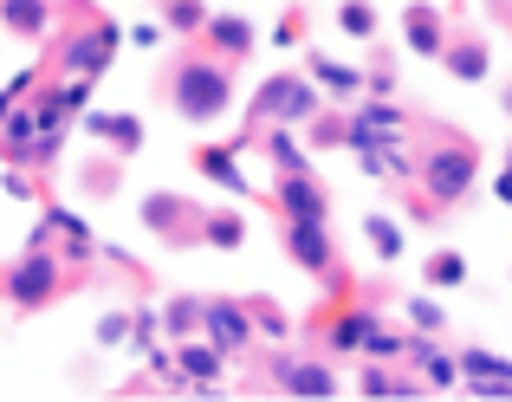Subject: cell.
Returning <instances> with one entry per match:
<instances>
[{"label":"cell","instance_id":"obj_16","mask_svg":"<svg viewBox=\"0 0 512 402\" xmlns=\"http://www.w3.org/2000/svg\"><path fill=\"white\" fill-rule=\"evenodd\" d=\"M415 370H422V383H428V390H454V383H461V357H454V351H441V344H428V357H422Z\"/></svg>","mask_w":512,"mask_h":402},{"label":"cell","instance_id":"obj_5","mask_svg":"<svg viewBox=\"0 0 512 402\" xmlns=\"http://www.w3.org/2000/svg\"><path fill=\"white\" fill-rule=\"evenodd\" d=\"M286 260L299 266V273L325 279L331 292L344 286V273H338V247H331V227H325V221H286Z\"/></svg>","mask_w":512,"mask_h":402},{"label":"cell","instance_id":"obj_11","mask_svg":"<svg viewBox=\"0 0 512 402\" xmlns=\"http://www.w3.org/2000/svg\"><path fill=\"white\" fill-rule=\"evenodd\" d=\"M201 318H208V338L221 344V357H240V351H253V312H247V305H234V299H214Z\"/></svg>","mask_w":512,"mask_h":402},{"label":"cell","instance_id":"obj_18","mask_svg":"<svg viewBox=\"0 0 512 402\" xmlns=\"http://www.w3.org/2000/svg\"><path fill=\"white\" fill-rule=\"evenodd\" d=\"M338 26H344L350 39H376V33H383V13H376L370 0H344V7H338Z\"/></svg>","mask_w":512,"mask_h":402},{"label":"cell","instance_id":"obj_30","mask_svg":"<svg viewBox=\"0 0 512 402\" xmlns=\"http://www.w3.org/2000/svg\"><path fill=\"white\" fill-rule=\"evenodd\" d=\"M487 7H493V13H506V20H512V0H487Z\"/></svg>","mask_w":512,"mask_h":402},{"label":"cell","instance_id":"obj_27","mask_svg":"<svg viewBox=\"0 0 512 402\" xmlns=\"http://www.w3.org/2000/svg\"><path fill=\"white\" fill-rule=\"evenodd\" d=\"M169 20L182 26V33H195V26H208V13H201L195 0H169Z\"/></svg>","mask_w":512,"mask_h":402},{"label":"cell","instance_id":"obj_23","mask_svg":"<svg viewBox=\"0 0 512 402\" xmlns=\"http://www.w3.org/2000/svg\"><path fill=\"white\" fill-rule=\"evenodd\" d=\"M201 234H208L214 247H240V240H247V227H240V214H208V227H201Z\"/></svg>","mask_w":512,"mask_h":402},{"label":"cell","instance_id":"obj_14","mask_svg":"<svg viewBox=\"0 0 512 402\" xmlns=\"http://www.w3.org/2000/svg\"><path fill=\"white\" fill-rule=\"evenodd\" d=\"M422 286H435V292H454V286H467V253H454V247H435L422 260Z\"/></svg>","mask_w":512,"mask_h":402},{"label":"cell","instance_id":"obj_3","mask_svg":"<svg viewBox=\"0 0 512 402\" xmlns=\"http://www.w3.org/2000/svg\"><path fill=\"white\" fill-rule=\"evenodd\" d=\"M234 104V78H227L221 59H188L175 72V111L195 117V124H214V117Z\"/></svg>","mask_w":512,"mask_h":402},{"label":"cell","instance_id":"obj_25","mask_svg":"<svg viewBox=\"0 0 512 402\" xmlns=\"http://www.w3.org/2000/svg\"><path fill=\"white\" fill-rule=\"evenodd\" d=\"M363 357H383V364H402V331L376 325V331H370V344H363Z\"/></svg>","mask_w":512,"mask_h":402},{"label":"cell","instance_id":"obj_21","mask_svg":"<svg viewBox=\"0 0 512 402\" xmlns=\"http://www.w3.org/2000/svg\"><path fill=\"white\" fill-rule=\"evenodd\" d=\"M182 370H188V377H201V383H214V370H221V344H188Z\"/></svg>","mask_w":512,"mask_h":402},{"label":"cell","instance_id":"obj_13","mask_svg":"<svg viewBox=\"0 0 512 402\" xmlns=\"http://www.w3.org/2000/svg\"><path fill=\"white\" fill-rule=\"evenodd\" d=\"M208 39L221 59H247L253 52V20H240V13H221V20H208Z\"/></svg>","mask_w":512,"mask_h":402},{"label":"cell","instance_id":"obj_10","mask_svg":"<svg viewBox=\"0 0 512 402\" xmlns=\"http://www.w3.org/2000/svg\"><path fill=\"white\" fill-rule=\"evenodd\" d=\"M441 65H448L454 85H487V78H493V46H487L480 33H448Z\"/></svg>","mask_w":512,"mask_h":402},{"label":"cell","instance_id":"obj_17","mask_svg":"<svg viewBox=\"0 0 512 402\" xmlns=\"http://www.w3.org/2000/svg\"><path fill=\"white\" fill-rule=\"evenodd\" d=\"M402 318H409L415 331H435V338L448 331V312L435 305V286H428V292H415V299H402Z\"/></svg>","mask_w":512,"mask_h":402},{"label":"cell","instance_id":"obj_12","mask_svg":"<svg viewBox=\"0 0 512 402\" xmlns=\"http://www.w3.org/2000/svg\"><path fill=\"white\" fill-rule=\"evenodd\" d=\"M312 78H318V91L338 98V104L363 98V65H344V59H331V52H312Z\"/></svg>","mask_w":512,"mask_h":402},{"label":"cell","instance_id":"obj_4","mask_svg":"<svg viewBox=\"0 0 512 402\" xmlns=\"http://www.w3.org/2000/svg\"><path fill=\"white\" fill-rule=\"evenodd\" d=\"M383 325V312H376L370 299H338L325 312V325H318V344H325V357H363V344H370V331Z\"/></svg>","mask_w":512,"mask_h":402},{"label":"cell","instance_id":"obj_22","mask_svg":"<svg viewBox=\"0 0 512 402\" xmlns=\"http://www.w3.org/2000/svg\"><path fill=\"white\" fill-rule=\"evenodd\" d=\"M201 169H208L214 182H227V189H247V176H240L234 150H201Z\"/></svg>","mask_w":512,"mask_h":402},{"label":"cell","instance_id":"obj_24","mask_svg":"<svg viewBox=\"0 0 512 402\" xmlns=\"http://www.w3.org/2000/svg\"><path fill=\"white\" fill-rule=\"evenodd\" d=\"M247 312H253V325H260L266 338H286V331H292V325H286V312H279L273 299H247Z\"/></svg>","mask_w":512,"mask_h":402},{"label":"cell","instance_id":"obj_8","mask_svg":"<svg viewBox=\"0 0 512 402\" xmlns=\"http://www.w3.org/2000/svg\"><path fill=\"white\" fill-rule=\"evenodd\" d=\"M448 13L441 7H428V0H409L402 7V46L415 52V59H441V46H448Z\"/></svg>","mask_w":512,"mask_h":402},{"label":"cell","instance_id":"obj_15","mask_svg":"<svg viewBox=\"0 0 512 402\" xmlns=\"http://www.w3.org/2000/svg\"><path fill=\"white\" fill-rule=\"evenodd\" d=\"M363 240H370L376 260H402V247H409V234H402L396 214H363Z\"/></svg>","mask_w":512,"mask_h":402},{"label":"cell","instance_id":"obj_20","mask_svg":"<svg viewBox=\"0 0 512 402\" xmlns=\"http://www.w3.org/2000/svg\"><path fill=\"white\" fill-rule=\"evenodd\" d=\"M389 91H396V52H389V46H376L370 72H363V98H389Z\"/></svg>","mask_w":512,"mask_h":402},{"label":"cell","instance_id":"obj_1","mask_svg":"<svg viewBox=\"0 0 512 402\" xmlns=\"http://www.w3.org/2000/svg\"><path fill=\"white\" fill-rule=\"evenodd\" d=\"M415 182H422V195L435 201L441 214L461 208V201L474 195V182H480V143L467 137V130H435V143L422 150Z\"/></svg>","mask_w":512,"mask_h":402},{"label":"cell","instance_id":"obj_6","mask_svg":"<svg viewBox=\"0 0 512 402\" xmlns=\"http://www.w3.org/2000/svg\"><path fill=\"white\" fill-rule=\"evenodd\" d=\"M273 383L292 390V396H338L344 390V377L331 370V357H286V351L273 357Z\"/></svg>","mask_w":512,"mask_h":402},{"label":"cell","instance_id":"obj_2","mask_svg":"<svg viewBox=\"0 0 512 402\" xmlns=\"http://www.w3.org/2000/svg\"><path fill=\"white\" fill-rule=\"evenodd\" d=\"M325 111V91H318V78H299V72H279L260 85V98L247 104V124H312V117Z\"/></svg>","mask_w":512,"mask_h":402},{"label":"cell","instance_id":"obj_19","mask_svg":"<svg viewBox=\"0 0 512 402\" xmlns=\"http://www.w3.org/2000/svg\"><path fill=\"white\" fill-rule=\"evenodd\" d=\"M266 150H273L279 176H292V169H305V150H299V124H279L273 137H266Z\"/></svg>","mask_w":512,"mask_h":402},{"label":"cell","instance_id":"obj_28","mask_svg":"<svg viewBox=\"0 0 512 402\" xmlns=\"http://www.w3.org/2000/svg\"><path fill=\"white\" fill-rule=\"evenodd\" d=\"M493 201H506V208H512V169H500V176H493Z\"/></svg>","mask_w":512,"mask_h":402},{"label":"cell","instance_id":"obj_9","mask_svg":"<svg viewBox=\"0 0 512 402\" xmlns=\"http://www.w3.org/2000/svg\"><path fill=\"white\" fill-rule=\"evenodd\" d=\"M461 357V390H474V396H512V364L500 351H487V344H467V351H454Z\"/></svg>","mask_w":512,"mask_h":402},{"label":"cell","instance_id":"obj_26","mask_svg":"<svg viewBox=\"0 0 512 402\" xmlns=\"http://www.w3.org/2000/svg\"><path fill=\"white\" fill-rule=\"evenodd\" d=\"M305 26H312V20H305V7H286V20H279V46H305Z\"/></svg>","mask_w":512,"mask_h":402},{"label":"cell","instance_id":"obj_7","mask_svg":"<svg viewBox=\"0 0 512 402\" xmlns=\"http://www.w3.org/2000/svg\"><path fill=\"white\" fill-rule=\"evenodd\" d=\"M273 208L286 214V221H331V195L312 182V169H292V176H279Z\"/></svg>","mask_w":512,"mask_h":402},{"label":"cell","instance_id":"obj_31","mask_svg":"<svg viewBox=\"0 0 512 402\" xmlns=\"http://www.w3.org/2000/svg\"><path fill=\"white\" fill-rule=\"evenodd\" d=\"M506 169H512V143H506Z\"/></svg>","mask_w":512,"mask_h":402},{"label":"cell","instance_id":"obj_29","mask_svg":"<svg viewBox=\"0 0 512 402\" xmlns=\"http://www.w3.org/2000/svg\"><path fill=\"white\" fill-rule=\"evenodd\" d=\"M500 111L512 117V78H506V91H500Z\"/></svg>","mask_w":512,"mask_h":402}]
</instances>
